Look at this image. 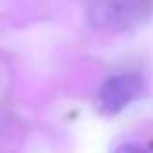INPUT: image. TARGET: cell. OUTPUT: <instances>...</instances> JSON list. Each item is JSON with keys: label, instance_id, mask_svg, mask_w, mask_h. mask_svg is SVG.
<instances>
[{"label": "cell", "instance_id": "3", "mask_svg": "<svg viewBox=\"0 0 153 153\" xmlns=\"http://www.w3.org/2000/svg\"><path fill=\"white\" fill-rule=\"evenodd\" d=\"M113 153H147L143 147H138V145H132V143H124V145H120V147H115V151Z\"/></svg>", "mask_w": 153, "mask_h": 153}, {"label": "cell", "instance_id": "1", "mask_svg": "<svg viewBox=\"0 0 153 153\" xmlns=\"http://www.w3.org/2000/svg\"><path fill=\"white\" fill-rule=\"evenodd\" d=\"M151 17V4L147 0H105L90 9V21L97 27L107 30H132L143 25Z\"/></svg>", "mask_w": 153, "mask_h": 153}, {"label": "cell", "instance_id": "2", "mask_svg": "<svg viewBox=\"0 0 153 153\" xmlns=\"http://www.w3.org/2000/svg\"><path fill=\"white\" fill-rule=\"evenodd\" d=\"M143 90H145V80L138 74L111 76L101 84L94 105L101 113L113 115V113H120L122 109H126L128 103L136 101L143 94Z\"/></svg>", "mask_w": 153, "mask_h": 153}]
</instances>
